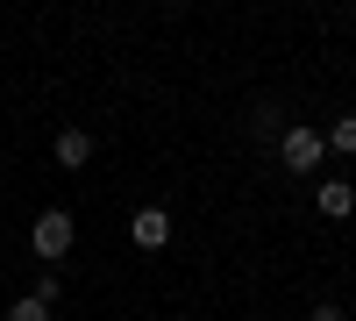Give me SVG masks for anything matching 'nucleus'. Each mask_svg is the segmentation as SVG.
Segmentation results:
<instances>
[{"label": "nucleus", "mask_w": 356, "mask_h": 321, "mask_svg": "<svg viewBox=\"0 0 356 321\" xmlns=\"http://www.w3.org/2000/svg\"><path fill=\"white\" fill-rule=\"evenodd\" d=\"M72 236H79V228H72V214H65V208L36 214V228H29V243H36V257H50V265H57V257L72 250Z\"/></svg>", "instance_id": "nucleus-1"}, {"label": "nucleus", "mask_w": 356, "mask_h": 321, "mask_svg": "<svg viewBox=\"0 0 356 321\" xmlns=\"http://www.w3.org/2000/svg\"><path fill=\"white\" fill-rule=\"evenodd\" d=\"M321 214H328V221H349V214H356V186H349V179H328V186H321Z\"/></svg>", "instance_id": "nucleus-4"}, {"label": "nucleus", "mask_w": 356, "mask_h": 321, "mask_svg": "<svg viewBox=\"0 0 356 321\" xmlns=\"http://www.w3.org/2000/svg\"><path fill=\"white\" fill-rule=\"evenodd\" d=\"M328 150H342V157H356V114H342V122L328 129Z\"/></svg>", "instance_id": "nucleus-6"}, {"label": "nucleus", "mask_w": 356, "mask_h": 321, "mask_svg": "<svg viewBox=\"0 0 356 321\" xmlns=\"http://www.w3.org/2000/svg\"><path fill=\"white\" fill-rule=\"evenodd\" d=\"M314 321H342V307H314Z\"/></svg>", "instance_id": "nucleus-8"}, {"label": "nucleus", "mask_w": 356, "mask_h": 321, "mask_svg": "<svg viewBox=\"0 0 356 321\" xmlns=\"http://www.w3.org/2000/svg\"><path fill=\"white\" fill-rule=\"evenodd\" d=\"M86 157H93V136H86V129H57V164H86Z\"/></svg>", "instance_id": "nucleus-5"}, {"label": "nucleus", "mask_w": 356, "mask_h": 321, "mask_svg": "<svg viewBox=\"0 0 356 321\" xmlns=\"http://www.w3.org/2000/svg\"><path fill=\"white\" fill-rule=\"evenodd\" d=\"M129 236H136V250H164V243H171V214H164V208H143V214L129 221Z\"/></svg>", "instance_id": "nucleus-3"}, {"label": "nucleus", "mask_w": 356, "mask_h": 321, "mask_svg": "<svg viewBox=\"0 0 356 321\" xmlns=\"http://www.w3.org/2000/svg\"><path fill=\"white\" fill-rule=\"evenodd\" d=\"M8 321H50V307L29 293V300H15V307H8Z\"/></svg>", "instance_id": "nucleus-7"}, {"label": "nucleus", "mask_w": 356, "mask_h": 321, "mask_svg": "<svg viewBox=\"0 0 356 321\" xmlns=\"http://www.w3.org/2000/svg\"><path fill=\"white\" fill-rule=\"evenodd\" d=\"M278 157H285L292 171H314L321 157H328V136H321V129H285V136H278Z\"/></svg>", "instance_id": "nucleus-2"}]
</instances>
